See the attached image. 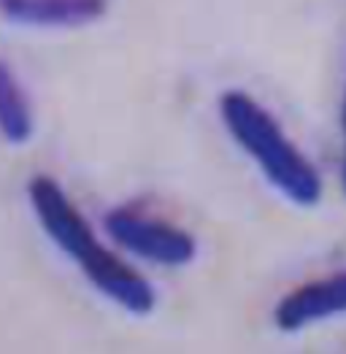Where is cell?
Here are the masks:
<instances>
[{
  "instance_id": "cell-1",
  "label": "cell",
  "mask_w": 346,
  "mask_h": 354,
  "mask_svg": "<svg viewBox=\"0 0 346 354\" xmlns=\"http://www.w3.org/2000/svg\"><path fill=\"white\" fill-rule=\"evenodd\" d=\"M28 201L46 238L106 300L133 317H146L154 311L157 290L152 281L100 241L57 178L46 174L33 176L28 181Z\"/></svg>"
},
{
  "instance_id": "cell-2",
  "label": "cell",
  "mask_w": 346,
  "mask_h": 354,
  "mask_svg": "<svg viewBox=\"0 0 346 354\" xmlns=\"http://www.w3.org/2000/svg\"><path fill=\"white\" fill-rule=\"evenodd\" d=\"M219 119L235 147L265 176V181L287 198L292 206L314 208L325 195L317 165L284 133L279 119L244 89H225L219 95Z\"/></svg>"
},
{
  "instance_id": "cell-3",
  "label": "cell",
  "mask_w": 346,
  "mask_h": 354,
  "mask_svg": "<svg viewBox=\"0 0 346 354\" xmlns=\"http://www.w3.org/2000/svg\"><path fill=\"white\" fill-rule=\"evenodd\" d=\"M103 230L125 254L152 266L184 268L198 257V241L190 230L141 208L116 206L106 211Z\"/></svg>"
},
{
  "instance_id": "cell-4",
  "label": "cell",
  "mask_w": 346,
  "mask_h": 354,
  "mask_svg": "<svg viewBox=\"0 0 346 354\" xmlns=\"http://www.w3.org/2000/svg\"><path fill=\"white\" fill-rule=\"evenodd\" d=\"M336 317H346V270L306 281L273 306V325L282 333H300Z\"/></svg>"
},
{
  "instance_id": "cell-5",
  "label": "cell",
  "mask_w": 346,
  "mask_h": 354,
  "mask_svg": "<svg viewBox=\"0 0 346 354\" xmlns=\"http://www.w3.org/2000/svg\"><path fill=\"white\" fill-rule=\"evenodd\" d=\"M106 11L109 0H0V17L22 28H86Z\"/></svg>"
},
{
  "instance_id": "cell-6",
  "label": "cell",
  "mask_w": 346,
  "mask_h": 354,
  "mask_svg": "<svg viewBox=\"0 0 346 354\" xmlns=\"http://www.w3.org/2000/svg\"><path fill=\"white\" fill-rule=\"evenodd\" d=\"M35 133V111L17 71L0 57V138L11 147H25Z\"/></svg>"
},
{
  "instance_id": "cell-7",
  "label": "cell",
  "mask_w": 346,
  "mask_h": 354,
  "mask_svg": "<svg viewBox=\"0 0 346 354\" xmlns=\"http://www.w3.org/2000/svg\"><path fill=\"white\" fill-rule=\"evenodd\" d=\"M341 127H344V157H341V189L346 195V95H344V109H341Z\"/></svg>"
}]
</instances>
